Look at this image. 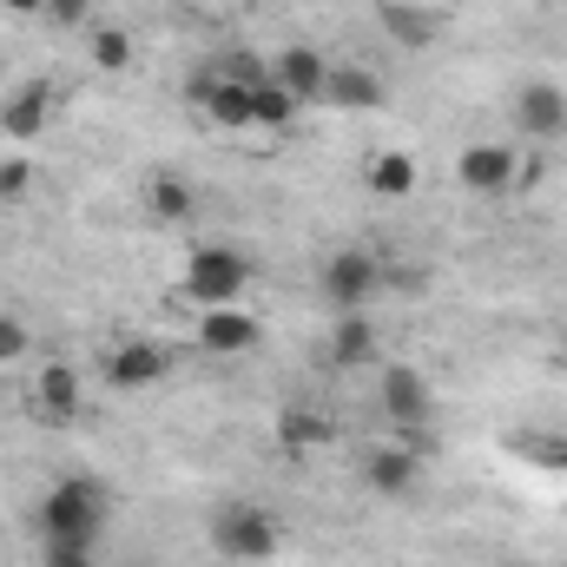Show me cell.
<instances>
[{
	"label": "cell",
	"instance_id": "cell-14",
	"mask_svg": "<svg viewBox=\"0 0 567 567\" xmlns=\"http://www.w3.org/2000/svg\"><path fill=\"white\" fill-rule=\"evenodd\" d=\"M33 403H40V416H53V423H73L80 416V370L73 363H47L40 377H33Z\"/></svg>",
	"mask_w": 567,
	"mask_h": 567
},
{
	"label": "cell",
	"instance_id": "cell-22",
	"mask_svg": "<svg viewBox=\"0 0 567 567\" xmlns=\"http://www.w3.org/2000/svg\"><path fill=\"white\" fill-rule=\"evenodd\" d=\"M218 73H225V80H238V86H265V80H271V66H265L258 53H231Z\"/></svg>",
	"mask_w": 567,
	"mask_h": 567
},
{
	"label": "cell",
	"instance_id": "cell-5",
	"mask_svg": "<svg viewBox=\"0 0 567 567\" xmlns=\"http://www.w3.org/2000/svg\"><path fill=\"white\" fill-rule=\"evenodd\" d=\"M377 403H383L390 429H416V423H429V410H435V396H429V377H423V370H410V363H390V370H383V390H377Z\"/></svg>",
	"mask_w": 567,
	"mask_h": 567
},
{
	"label": "cell",
	"instance_id": "cell-15",
	"mask_svg": "<svg viewBox=\"0 0 567 567\" xmlns=\"http://www.w3.org/2000/svg\"><path fill=\"white\" fill-rule=\"evenodd\" d=\"M370 357H377V323L363 310H337V323H330V363L337 370H357Z\"/></svg>",
	"mask_w": 567,
	"mask_h": 567
},
{
	"label": "cell",
	"instance_id": "cell-3",
	"mask_svg": "<svg viewBox=\"0 0 567 567\" xmlns=\"http://www.w3.org/2000/svg\"><path fill=\"white\" fill-rule=\"evenodd\" d=\"M212 535H218V555H225V561H271V555L284 548L278 515H265V508H251V502L225 508Z\"/></svg>",
	"mask_w": 567,
	"mask_h": 567
},
{
	"label": "cell",
	"instance_id": "cell-12",
	"mask_svg": "<svg viewBox=\"0 0 567 567\" xmlns=\"http://www.w3.org/2000/svg\"><path fill=\"white\" fill-rule=\"evenodd\" d=\"M271 80H278L284 93L303 106V100H323V80H330V60L317 53V47H284L278 60H271Z\"/></svg>",
	"mask_w": 567,
	"mask_h": 567
},
{
	"label": "cell",
	"instance_id": "cell-17",
	"mask_svg": "<svg viewBox=\"0 0 567 567\" xmlns=\"http://www.w3.org/2000/svg\"><path fill=\"white\" fill-rule=\"evenodd\" d=\"M363 185H370L377 198H410V192H416V158H410V152H377L370 172H363Z\"/></svg>",
	"mask_w": 567,
	"mask_h": 567
},
{
	"label": "cell",
	"instance_id": "cell-8",
	"mask_svg": "<svg viewBox=\"0 0 567 567\" xmlns=\"http://www.w3.org/2000/svg\"><path fill=\"white\" fill-rule=\"evenodd\" d=\"M258 337H265V323L238 303L198 317V350H212V357H245V350H258Z\"/></svg>",
	"mask_w": 567,
	"mask_h": 567
},
{
	"label": "cell",
	"instance_id": "cell-2",
	"mask_svg": "<svg viewBox=\"0 0 567 567\" xmlns=\"http://www.w3.org/2000/svg\"><path fill=\"white\" fill-rule=\"evenodd\" d=\"M245 284H251V258H245V251H231V245H198V251L185 258L178 290H185L192 303H205V310H225V303L245 297Z\"/></svg>",
	"mask_w": 567,
	"mask_h": 567
},
{
	"label": "cell",
	"instance_id": "cell-16",
	"mask_svg": "<svg viewBox=\"0 0 567 567\" xmlns=\"http://www.w3.org/2000/svg\"><path fill=\"white\" fill-rule=\"evenodd\" d=\"M145 205H152V218L185 225L192 205H198V192H192V178H178V172H152V178H145Z\"/></svg>",
	"mask_w": 567,
	"mask_h": 567
},
{
	"label": "cell",
	"instance_id": "cell-10",
	"mask_svg": "<svg viewBox=\"0 0 567 567\" xmlns=\"http://www.w3.org/2000/svg\"><path fill=\"white\" fill-rule=\"evenodd\" d=\"M515 126H522L528 140H561L567 133V93L548 86V80L522 86V93H515Z\"/></svg>",
	"mask_w": 567,
	"mask_h": 567
},
{
	"label": "cell",
	"instance_id": "cell-6",
	"mask_svg": "<svg viewBox=\"0 0 567 567\" xmlns=\"http://www.w3.org/2000/svg\"><path fill=\"white\" fill-rule=\"evenodd\" d=\"M455 178H462V192H475V198H502V192H515V152L495 140L468 145L462 158H455Z\"/></svg>",
	"mask_w": 567,
	"mask_h": 567
},
{
	"label": "cell",
	"instance_id": "cell-19",
	"mask_svg": "<svg viewBox=\"0 0 567 567\" xmlns=\"http://www.w3.org/2000/svg\"><path fill=\"white\" fill-rule=\"evenodd\" d=\"M297 120V100L284 93L278 80H265V86H251V126H265V133H284Z\"/></svg>",
	"mask_w": 567,
	"mask_h": 567
},
{
	"label": "cell",
	"instance_id": "cell-26",
	"mask_svg": "<svg viewBox=\"0 0 567 567\" xmlns=\"http://www.w3.org/2000/svg\"><path fill=\"white\" fill-rule=\"evenodd\" d=\"M86 13H93V0H47L53 27H86Z\"/></svg>",
	"mask_w": 567,
	"mask_h": 567
},
{
	"label": "cell",
	"instance_id": "cell-1",
	"mask_svg": "<svg viewBox=\"0 0 567 567\" xmlns=\"http://www.w3.org/2000/svg\"><path fill=\"white\" fill-rule=\"evenodd\" d=\"M40 528H47V542H100V528H106V495H100V482H86V475H73V482H53L47 488V502H40Z\"/></svg>",
	"mask_w": 567,
	"mask_h": 567
},
{
	"label": "cell",
	"instance_id": "cell-27",
	"mask_svg": "<svg viewBox=\"0 0 567 567\" xmlns=\"http://www.w3.org/2000/svg\"><path fill=\"white\" fill-rule=\"evenodd\" d=\"M7 13H20V20H47V0H0Z\"/></svg>",
	"mask_w": 567,
	"mask_h": 567
},
{
	"label": "cell",
	"instance_id": "cell-21",
	"mask_svg": "<svg viewBox=\"0 0 567 567\" xmlns=\"http://www.w3.org/2000/svg\"><path fill=\"white\" fill-rule=\"evenodd\" d=\"M278 435H284V449H317V442H330V423L323 416H284Z\"/></svg>",
	"mask_w": 567,
	"mask_h": 567
},
{
	"label": "cell",
	"instance_id": "cell-4",
	"mask_svg": "<svg viewBox=\"0 0 567 567\" xmlns=\"http://www.w3.org/2000/svg\"><path fill=\"white\" fill-rule=\"evenodd\" d=\"M377 290H383V258H377V251H337V258L323 265V297H330V310H363Z\"/></svg>",
	"mask_w": 567,
	"mask_h": 567
},
{
	"label": "cell",
	"instance_id": "cell-7",
	"mask_svg": "<svg viewBox=\"0 0 567 567\" xmlns=\"http://www.w3.org/2000/svg\"><path fill=\"white\" fill-rule=\"evenodd\" d=\"M323 100H330L337 113H377V106H390V86H383V73H377V66L343 60V66H330Z\"/></svg>",
	"mask_w": 567,
	"mask_h": 567
},
{
	"label": "cell",
	"instance_id": "cell-18",
	"mask_svg": "<svg viewBox=\"0 0 567 567\" xmlns=\"http://www.w3.org/2000/svg\"><path fill=\"white\" fill-rule=\"evenodd\" d=\"M383 27H390V40H403V47H429V40L442 33V20H429L423 0H396V7H383Z\"/></svg>",
	"mask_w": 567,
	"mask_h": 567
},
{
	"label": "cell",
	"instance_id": "cell-23",
	"mask_svg": "<svg viewBox=\"0 0 567 567\" xmlns=\"http://www.w3.org/2000/svg\"><path fill=\"white\" fill-rule=\"evenodd\" d=\"M27 350H33V337H27V323H20V317H7V310H0V363H20V357H27Z\"/></svg>",
	"mask_w": 567,
	"mask_h": 567
},
{
	"label": "cell",
	"instance_id": "cell-29",
	"mask_svg": "<svg viewBox=\"0 0 567 567\" xmlns=\"http://www.w3.org/2000/svg\"><path fill=\"white\" fill-rule=\"evenodd\" d=\"M218 7H231V0H218Z\"/></svg>",
	"mask_w": 567,
	"mask_h": 567
},
{
	"label": "cell",
	"instance_id": "cell-20",
	"mask_svg": "<svg viewBox=\"0 0 567 567\" xmlns=\"http://www.w3.org/2000/svg\"><path fill=\"white\" fill-rule=\"evenodd\" d=\"M133 60H140V47H133L126 27H100V33H93V66H100V73H126Z\"/></svg>",
	"mask_w": 567,
	"mask_h": 567
},
{
	"label": "cell",
	"instance_id": "cell-11",
	"mask_svg": "<svg viewBox=\"0 0 567 567\" xmlns=\"http://www.w3.org/2000/svg\"><path fill=\"white\" fill-rule=\"evenodd\" d=\"M363 482H370V495H416V482H423V455H410L403 442H383V449H370Z\"/></svg>",
	"mask_w": 567,
	"mask_h": 567
},
{
	"label": "cell",
	"instance_id": "cell-28",
	"mask_svg": "<svg viewBox=\"0 0 567 567\" xmlns=\"http://www.w3.org/2000/svg\"><path fill=\"white\" fill-rule=\"evenodd\" d=\"M423 7H442V0H423Z\"/></svg>",
	"mask_w": 567,
	"mask_h": 567
},
{
	"label": "cell",
	"instance_id": "cell-9",
	"mask_svg": "<svg viewBox=\"0 0 567 567\" xmlns=\"http://www.w3.org/2000/svg\"><path fill=\"white\" fill-rule=\"evenodd\" d=\"M165 370H172V357H165L158 343H145V337H126V343L106 357V383H113V390H152V383H165Z\"/></svg>",
	"mask_w": 567,
	"mask_h": 567
},
{
	"label": "cell",
	"instance_id": "cell-25",
	"mask_svg": "<svg viewBox=\"0 0 567 567\" xmlns=\"http://www.w3.org/2000/svg\"><path fill=\"white\" fill-rule=\"evenodd\" d=\"M47 567H93L86 542H47Z\"/></svg>",
	"mask_w": 567,
	"mask_h": 567
},
{
	"label": "cell",
	"instance_id": "cell-13",
	"mask_svg": "<svg viewBox=\"0 0 567 567\" xmlns=\"http://www.w3.org/2000/svg\"><path fill=\"white\" fill-rule=\"evenodd\" d=\"M47 120H53V86H47V80H27V86L0 106V133H7V140H40Z\"/></svg>",
	"mask_w": 567,
	"mask_h": 567
},
{
	"label": "cell",
	"instance_id": "cell-24",
	"mask_svg": "<svg viewBox=\"0 0 567 567\" xmlns=\"http://www.w3.org/2000/svg\"><path fill=\"white\" fill-rule=\"evenodd\" d=\"M27 185H33V165L27 158H7L0 165V198H27Z\"/></svg>",
	"mask_w": 567,
	"mask_h": 567
}]
</instances>
